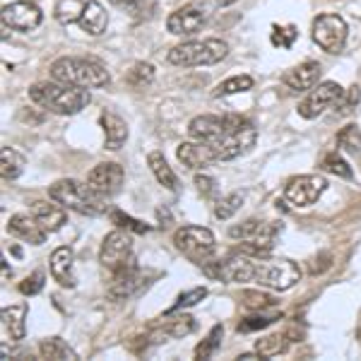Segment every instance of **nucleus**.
Masks as SVG:
<instances>
[{"label":"nucleus","instance_id":"f257e3e1","mask_svg":"<svg viewBox=\"0 0 361 361\" xmlns=\"http://www.w3.org/2000/svg\"><path fill=\"white\" fill-rule=\"evenodd\" d=\"M29 99L34 104H39L42 109H49L51 114L61 116H73L87 109V104L92 102L90 90L85 87H73L63 82H37L29 87Z\"/></svg>","mask_w":361,"mask_h":361},{"label":"nucleus","instance_id":"f03ea898","mask_svg":"<svg viewBox=\"0 0 361 361\" xmlns=\"http://www.w3.org/2000/svg\"><path fill=\"white\" fill-rule=\"evenodd\" d=\"M51 78L56 82L85 87V90H99L111 82V75L104 63L94 61V58H58L51 63Z\"/></svg>","mask_w":361,"mask_h":361},{"label":"nucleus","instance_id":"7ed1b4c3","mask_svg":"<svg viewBox=\"0 0 361 361\" xmlns=\"http://www.w3.org/2000/svg\"><path fill=\"white\" fill-rule=\"evenodd\" d=\"M51 200L61 202L63 207L75 209L80 214H90V217H97V214H104L109 209L106 200L109 197L99 195L90 183H80L75 178H61L56 180L49 188Z\"/></svg>","mask_w":361,"mask_h":361},{"label":"nucleus","instance_id":"20e7f679","mask_svg":"<svg viewBox=\"0 0 361 361\" xmlns=\"http://www.w3.org/2000/svg\"><path fill=\"white\" fill-rule=\"evenodd\" d=\"M229 56V44L222 39H205V42H185L169 51V63L176 68L214 66Z\"/></svg>","mask_w":361,"mask_h":361},{"label":"nucleus","instance_id":"39448f33","mask_svg":"<svg viewBox=\"0 0 361 361\" xmlns=\"http://www.w3.org/2000/svg\"><path fill=\"white\" fill-rule=\"evenodd\" d=\"M301 279V270L294 260L284 258H255V275L253 282L260 287L275 289V292H284L292 289Z\"/></svg>","mask_w":361,"mask_h":361},{"label":"nucleus","instance_id":"423d86ee","mask_svg":"<svg viewBox=\"0 0 361 361\" xmlns=\"http://www.w3.org/2000/svg\"><path fill=\"white\" fill-rule=\"evenodd\" d=\"M173 246L188 260L205 265L214 255L217 238L205 226H180V229H176V234H173Z\"/></svg>","mask_w":361,"mask_h":361},{"label":"nucleus","instance_id":"0eeeda50","mask_svg":"<svg viewBox=\"0 0 361 361\" xmlns=\"http://www.w3.org/2000/svg\"><path fill=\"white\" fill-rule=\"evenodd\" d=\"M258 142V130L253 126H243L234 133H226V135L217 137V140H207L209 145V154H212V161H231L238 159L246 152L255 147Z\"/></svg>","mask_w":361,"mask_h":361},{"label":"nucleus","instance_id":"6e6552de","mask_svg":"<svg viewBox=\"0 0 361 361\" xmlns=\"http://www.w3.org/2000/svg\"><path fill=\"white\" fill-rule=\"evenodd\" d=\"M202 272H205L209 279H217V282H224V284L253 282L255 258L234 253V258H224V260H217V263H205L202 265Z\"/></svg>","mask_w":361,"mask_h":361},{"label":"nucleus","instance_id":"1a4fd4ad","mask_svg":"<svg viewBox=\"0 0 361 361\" xmlns=\"http://www.w3.org/2000/svg\"><path fill=\"white\" fill-rule=\"evenodd\" d=\"M248 126V118L238 114H224V116H197L188 123V135L190 140H217L234 133L238 128Z\"/></svg>","mask_w":361,"mask_h":361},{"label":"nucleus","instance_id":"9d476101","mask_svg":"<svg viewBox=\"0 0 361 361\" xmlns=\"http://www.w3.org/2000/svg\"><path fill=\"white\" fill-rule=\"evenodd\" d=\"M99 260L111 272H118L128 267L135 260V255H133V236L121 229V226L114 229L111 234H106L102 243V250H99Z\"/></svg>","mask_w":361,"mask_h":361},{"label":"nucleus","instance_id":"9b49d317","mask_svg":"<svg viewBox=\"0 0 361 361\" xmlns=\"http://www.w3.org/2000/svg\"><path fill=\"white\" fill-rule=\"evenodd\" d=\"M347 22L337 15H318L313 20L311 37L328 54H340L347 44Z\"/></svg>","mask_w":361,"mask_h":361},{"label":"nucleus","instance_id":"f8f14e48","mask_svg":"<svg viewBox=\"0 0 361 361\" xmlns=\"http://www.w3.org/2000/svg\"><path fill=\"white\" fill-rule=\"evenodd\" d=\"M325 178L318 173H304V176H294L284 185V200L292 202V207H311L318 202V197L325 193Z\"/></svg>","mask_w":361,"mask_h":361},{"label":"nucleus","instance_id":"ddd939ff","mask_svg":"<svg viewBox=\"0 0 361 361\" xmlns=\"http://www.w3.org/2000/svg\"><path fill=\"white\" fill-rule=\"evenodd\" d=\"M342 92H345V90H342L337 82H323V85L313 87V90L308 92V97L299 104V116H301V118H306V121L318 118V116L325 114L328 109L337 106Z\"/></svg>","mask_w":361,"mask_h":361},{"label":"nucleus","instance_id":"4468645a","mask_svg":"<svg viewBox=\"0 0 361 361\" xmlns=\"http://www.w3.org/2000/svg\"><path fill=\"white\" fill-rule=\"evenodd\" d=\"M123 180H126V171H123V166L116 164V161L97 164L90 173H87V183L104 197H114L116 193H121Z\"/></svg>","mask_w":361,"mask_h":361},{"label":"nucleus","instance_id":"2eb2a0df","mask_svg":"<svg viewBox=\"0 0 361 361\" xmlns=\"http://www.w3.org/2000/svg\"><path fill=\"white\" fill-rule=\"evenodd\" d=\"M44 22V15L39 5L29 3V0H17L3 8V25L17 32H32Z\"/></svg>","mask_w":361,"mask_h":361},{"label":"nucleus","instance_id":"dca6fc26","mask_svg":"<svg viewBox=\"0 0 361 361\" xmlns=\"http://www.w3.org/2000/svg\"><path fill=\"white\" fill-rule=\"evenodd\" d=\"M226 234L231 238H236V241H253V243H260V246L275 248L279 226L263 222V219H246V222H241V224L229 226Z\"/></svg>","mask_w":361,"mask_h":361},{"label":"nucleus","instance_id":"f3484780","mask_svg":"<svg viewBox=\"0 0 361 361\" xmlns=\"http://www.w3.org/2000/svg\"><path fill=\"white\" fill-rule=\"evenodd\" d=\"M166 320L159 323L157 328L152 330V335L147 337L149 345H159V342H166V340H178V337H188L190 333L197 330V323L195 318L190 316H176L171 318V313H164Z\"/></svg>","mask_w":361,"mask_h":361},{"label":"nucleus","instance_id":"a211bd4d","mask_svg":"<svg viewBox=\"0 0 361 361\" xmlns=\"http://www.w3.org/2000/svg\"><path fill=\"white\" fill-rule=\"evenodd\" d=\"M202 25H205V13L200 8H195V5L176 10L166 20V29L173 37H190V34L200 32Z\"/></svg>","mask_w":361,"mask_h":361},{"label":"nucleus","instance_id":"6ab92c4d","mask_svg":"<svg viewBox=\"0 0 361 361\" xmlns=\"http://www.w3.org/2000/svg\"><path fill=\"white\" fill-rule=\"evenodd\" d=\"M8 231L20 241L32 243V246H42V243H46V236H49V231L39 224L34 214H13L8 222Z\"/></svg>","mask_w":361,"mask_h":361},{"label":"nucleus","instance_id":"aec40b11","mask_svg":"<svg viewBox=\"0 0 361 361\" xmlns=\"http://www.w3.org/2000/svg\"><path fill=\"white\" fill-rule=\"evenodd\" d=\"M140 284H142V275H140V265L133 260L130 265L123 270L116 272V279L109 287V299L111 301H126L130 296H135L140 292Z\"/></svg>","mask_w":361,"mask_h":361},{"label":"nucleus","instance_id":"412c9836","mask_svg":"<svg viewBox=\"0 0 361 361\" xmlns=\"http://www.w3.org/2000/svg\"><path fill=\"white\" fill-rule=\"evenodd\" d=\"M73 248L70 246H61L51 253V260H49V267H51V275L61 287L66 289H75L78 287V277L73 272Z\"/></svg>","mask_w":361,"mask_h":361},{"label":"nucleus","instance_id":"4be33fe9","mask_svg":"<svg viewBox=\"0 0 361 361\" xmlns=\"http://www.w3.org/2000/svg\"><path fill=\"white\" fill-rule=\"evenodd\" d=\"M32 214L39 219V224L44 226L46 231H61L63 226L68 224V214L63 209L61 202H49V200H34L32 202Z\"/></svg>","mask_w":361,"mask_h":361},{"label":"nucleus","instance_id":"5701e85b","mask_svg":"<svg viewBox=\"0 0 361 361\" xmlns=\"http://www.w3.org/2000/svg\"><path fill=\"white\" fill-rule=\"evenodd\" d=\"M0 323H3V335L10 345L25 340L27 335V306H8L0 313Z\"/></svg>","mask_w":361,"mask_h":361},{"label":"nucleus","instance_id":"b1692460","mask_svg":"<svg viewBox=\"0 0 361 361\" xmlns=\"http://www.w3.org/2000/svg\"><path fill=\"white\" fill-rule=\"evenodd\" d=\"M282 80H284V85H287L289 90H294V92L313 90V87L318 85V80H320V63H316V61L301 63V66H296L294 70H289Z\"/></svg>","mask_w":361,"mask_h":361},{"label":"nucleus","instance_id":"393cba45","mask_svg":"<svg viewBox=\"0 0 361 361\" xmlns=\"http://www.w3.org/2000/svg\"><path fill=\"white\" fill-rule=\"evenodd\" d=\"M102 128H104V135H106L104 147L111 149V152H118V149L128 142V123L118 114H114L106 109V111L102 114Z\"/></svg>","mask_w":361,"mask_h":361},{"label":"nucleus","instance_id":"a878e982","mask_svg":"<svg viewBox=\"0 0 361 361\" xmlns=\"http://www.w3.org/2000/svg\"><path fill=\"white\" fill-rule=\"evenodd\" d=\"M178 161L188 169H202L207 164H212V154H209V145L207 140H193V142H183L178 145Z\"/></svg>","mask_w":361,"mask_h":361},{"label":"nucleus","instance_id":"bb28decb","mask_svg":"<svg viewBox=\"0 0 361 361\" xmlns=\"http://www.w3.org/2000/svg\"><path fill=\"white\" fill-rule=\"evenodd\" d=\"M78 25L82 27L87 34H92V37H99V34L106 32V25H109V13L102 8V5L97 3V0H90V3L85 5L82 17H80Z\"/></svg>","mask_w":361,"mask_h":361},{"label":"nucleus","instance_id":"cd10ccee","mask_svg":"<svg viewBox=\"0 0 361 361\" xmlns=\"http://www.w3.org/2000/svg\"><path fill=\"white\" fill-rule=\"evenodd\" d=\"M147 164H149V169H152L154 178L159 180L166 190H178L180 188L178 176L173 173V169L169 166V161L164 159V154H161V152H149L147 154Z\"/></svg>","mask_w":361,"mask_h":361},{"label":"nucleus","instance_id":"c85d7f7f","mask_svg":"<svg viewBox=\"0 0 361 361\" xmlns=\"http://www.w3.org/2000/svg\"><path fill=\"white\" fill-rule=\"evenodd\" d=\"M39 354H42V359H49V361H58V359L75 361L78 359L75 349L70 347L66 340H61V337H46V340L39 342Z\"/></svg>","mask_w":361,"mask_h":361},{"label":"nucleus","instance_id":"c756f323","mask_svg":"<svg viewBox=\"0 0 361 361\" xmlns=\"http://www.w3.org/2000/svg\"><path fill=\"white\" fill-rule=\"evenodd\" d=\"M25 154L17 152L15 147H3V154H0V173H3V178L8 180H15L20 178V173L25 171Z\"/></svg>","mask_w":361,"mask_h":361},{"label":"nucleus","instance_id":"7c9ffc66","mask_svg":"<svg viewBox=\"0 0 361 361\" xmlns=\"http://www.w3.org/2000/svg\"><path fill=\"white\" fill-rule=\"evenodd\" d=\"M287 347H289V340L284 333H272V335H265V337H260V340H255V352L263 359L279 357V354L287 352Z\"/></svg>","mask_w":361,"mask_h":361},{"label":"nucleus","instance_id":"2f4dec72","mask_svg":"<svg viewBox=\"0 0 361 361\" xmlns=\"http://www.w3.org/2000/svg\"><path fill=\"white\" fill-rule=\"evenodd\" d=\"M152 80H154V66H149V63H135L126 75V82L133 90H145V87L152 85Z\"/></svg>","mask_w":361,"mask_h":361},{"label":"nucleus","instance_id":"473e14b6","mask_svg":"<svg viewBox=\"0 0 361 361\" xmlns=\"http://www.w3.org/2000/svg\"><path fill=\"white\" fill-rule=\"evenodd\" d=\"M222 337H224V325H214L212 330L207 333L205 340H200V345L195 347V359H212L214 352L222 345Z\"/></svg>","mask_w":361,"mask_h":361},{"label":"nucleus","instance_id":"72a5a7b5","mask_svg":"<svg viewBox=\"0 0 361 361\" xmlns=\"http://www.w3.org/2000/svg\"><path fill=\"white\" fill-rule=\"evenodd\" d=\"M282 320V313H260V311H253V316L243 318L238 323V333H255V330H263V328H270L272 323Z\"/></svg>","mask_w":361,"mask_h":361},{"label":"nucleus","instance_id":"f704fd0d","mask_svg":"<svg viewBox=\"0 0 361 361\" xmlns=\"http://www.w3.org/2000/svg\"><path fill=\"white\" fill-rule=\"evenodd\" d=\"M85 0H61L56 5V20L61 25H73V22H80L82 17V10H85Z\"/></svg>","mask_w":361,"mask_h":361},{"label":"nucleus","instance_id":"c9c22d12","mask_svg":"<svg viewBox=\"0 0 361 361\" xmlns=\"http://www.w3.org/2000/svg\"><path fill=\"white\" fill-rule=\"evenodd\" d=\"M253 90V78L250 75H236V78L224 80L222 85L214 90V97H231V94H241V92Z\"/></svg>","mask_w":361,"mask_h":361},{"label":"nucleus","instance_id":"e433bc0d","mask_svg":"<svg viewBox=\"0 0 361 361\" xmlns=\"http://www.w3.org/2000/svg\"><path fill=\"white\" fill-rule=\"evenodd\" d=\"M241 304L248 311H270V308L277 306V299L263 292H241Z\"/></svg>","mask_w":361,"mask_h":361},{"label":"nucleus","instance_id":"4c0bfd02","mask_svg":"<svg viewBox=\"0 0 361 361\" xmlns=\"http://www.w3.org/2000/svg\"><path fill=\"white\" fill-rule=\"evenodd\" d=\"M241 205H243V195H241V193L226 195V197H222V200L214 202V217H217V219H229V217H234L238 209H241Z\"/></svg>","mask_w":361,"mask_h":361},{"label":"nucleus","instance_id":"58836bf2","mask_svg":"<svg viewBox=\"0 0 361 361\" xmlns=\"http://www.w3.org/2000/svg\"><path fill=\"white\" fill-rule=\"evenodd\" d=\"M205 296H207L205 287H195V289H190V292H183L176 299V304H173L171 308H166V313H178V311H183V308H193V306L200 304Z\"/></svg>","mask_w":361,"mask_h":361},{"label":"nucleus","instance_id":"ea45409f","mask_svg":"<svg viewBox=\"0 0 361 361\" xmlns=\"http://www.w3.org/2000/svg\"><path fill=\"white\" fill-rule=\"evenodd\" d=\"M320 166L325 169V171H330L333 176H340V178H352V166L347 164V159H342L337 152H330L325 154V159L320 161Z\"/></svg>","mask_w":361,"mask_h":361},{"label":"nucleus","instance_id":"a19ab883","mask_svg":"<svg viewBox=\"0 0 361 361\" xmlns=\"http://www.w3.org/2000/svg\"><path fill=\"white\" fill-rule=\"evenodd\" d=\"M44 284H46L44 270H34L32 275H27L20 284H17V292L25 294V296H37L44 292Z\"/></svg>","mask_w":361,"mask_h":361},{"label":"nucleus","instance_id":"79ce46f5","mask_svg":"<svg viewBox=\"0 0 361 361\" xmlns=\"http://www.w3.org/2000/svg\"><path fill=\"white\" fill-rule=\"evenodd\" d=\"M296 37H299V32H296L294 25H275L270 34L272 46H277V49H289L296 42Z\"/></svg>","mask_w":361,"mask_h":361},{"label":"nucleus","instance_id":"37998d69","mask_svg":"<svg viewBox=\"0 0 361 361\" xmlns=\"http://www.w3.org/2000/svg\"><path fill=\"white\" fill-rule=\"evenodd\" d=\"M337 142H340V147H345L347 152L359 154L361 152V130H359V126L342 128V133L337 135Z\"/></svg>","mask_w":361,"mask_h":361},{"label":"nucleus","instance_id":"c03bdc74","mask_svg":"<svg viewBox=\"0 0 361 361\" xmlns=\"http://www.w3.org/2000/svg\"><path fill=\"white\" fill-rule=\"evenodd\" d=\"M111 219H114V224H118L121 229L133 231V234H147V231L152 229V226L145 224V222H140V219L128 217V214H126V212H121V209H114V212H111Z\"/></svg>","mask_w":361,"mask_h":361},{"label":"nucleus","instance_id":"a18cd8bd","mask_svg":"<svg viewBox=\"0 0 361 361\" xmlns=\"http://www.w3.org/2000/svg\"><path fill=\"white\" fill-rule=\"evenodd\" d=\"M195 185L205 197H217V180H214V178L202 176V173H200V176H195Z\"/></svg>","mask_w":361,"mask_h":361},{"label":"nucleus","instance_id":"49530a36","mask_svg":"<svg viewBox=\"0 0 361 361\" xmlns=\"http://www.w3.org/2000/svg\"><path fill=\"white\" fill-rule=\"evenodd\" d=\"M361 99V90L359 87H352V90L347 92H342V97H340V102H337V106H340V111H347V109H352V106H357V102Z\"/></svg>","mask_w":361,"mask_h":361},{"label":"nucleus","instance_id":"de8ad7c7","mask_svg":"<svg viewBox=\"0 0 361 361\" xmlns=\"http://www.w3.org/2000/svg\"><path fill=\"white\" fill-rule=\"evenodd\" d=\"M318 263H320V265L311 267V272H313V275H318V272H323L325 267H330V265H333V255H328V253H320V255H318Z\"/></svg>","mask_w":361,"mask_h":361},{"label":"nucleus","instance_id":"09e8293b","mask_svg":"<svg viewBox=\"0 0 361 361\" xmlns=\"http://www.w3.org/2000/svg\"><path fill=\"white\" fill-rule=\"evenodd\" d=\"M109 3H114L116 8H123V10H130V13H135L142 0H109Z\"/></svg>","mask_w":361,"mask_h":361},{"label":"nucleus","instance_id":"8fccbe9b","mask_svg":"<svg viewBox=\"0 0 361 361\" xmlns=\"http://www.w3.org/2000/svg\"><path fill=\"white\" fill-rule=\"evenodd\" d=\"M214 3H217L219 8H226V5H234V3H238V0H214Z\"/></svg>","mask_w":361,"mask_h":361}]
</instances>
